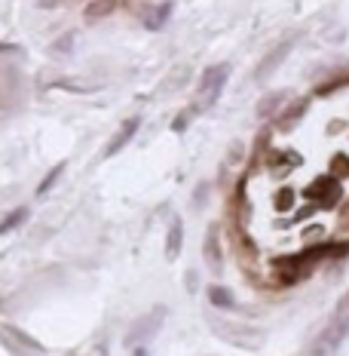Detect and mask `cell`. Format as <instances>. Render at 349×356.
<instances>
[{
  "label": "cell",
  "mask_w": 349,
  "mask_h": 356,
  "mask_svg": "<svg viewBox=\"0 0 349 356\" xmlns=\"http://www.w3.org/2000/svg\"><path fill=\"white\" fill-rule=\"evenodd\" d=\"M65 166H68V163H56V166L49 169V175L43 178L40 184H37V197H43V194H46V191H53V188H56V181H58V175L65 172Z\"/></svg>",
  "instance_id": "12"
},
{
  "label": "cell",
  "mask_w": 349,
  "mask_h": 356,
  "mask_svg": "<svg viewBox=\"0 0 349 356\" xmlns=\"http://www.w3.org/2000/svg\"><path fill=\"white\" fill-rule=\"evenodd\" d=\"M203 255H205V264L212 267V273H224V246H221L218 227H212V231L205 234V243H203Z\"/></svg>",
  "instance_id": "4"
},
{
  "label": "cell",
  "mask_w": 349,
  "mask_h": 356,
  "mask_svg": "<svg viewBox=\"0 0 349 356\" xmlns=\"http://www.w3.org/2000/svg\"><path fill=\"white\" fill-rule=\"evenodd\" d=\"M114 3H117V0H95V3L86 10V16H89V19H99V16H105V13L114 10Z\"/></svg>",
  "instance_id": "13"
},
{
  "label": "cell",
  "mask_w": 349,
  "mask_h": 356,
  "mask_svg": "<svg viewBox=\"0 0 349 356\" xmlns=\"http://www.w3.org/2000/svg\"><path fill=\"white\" fill-rule=\"evenodd\" d=\"M205 298H209V304L212 307H218V310H233L236 307V298H233V292H230L227 286H209Z\"/></svg>",
  "instance_id": "9"
},
{
  "label": "cell",
  "mask_w": 349,
  "mask_h": 356,
  "mask_svg": "<svg viewBox=\"0 0 349 356\" xmlns=\"http://www.w3.org/2000/svg\"><path fill=\"white\" fill-rule=\"evenodd\" d=\"M346 338H349V289L340 295V301L334 304V314H331L328 325L309 341L307 353L309 356H331L346 344Z\"/></svg>",
  "instance_id": "1"
},
{
  "label": "cell",
  "mask_w": 349,
  "mask_h": 356,
  "mask_svg": "<svg viewBox=\"0 0 349 356\" xmlns=\"http://www.w3.org/2000/svg\"><path fill=\"white\" fill-rule=\"evenodd\" d=\"M181 249H184V225H181V218H172L169 234H166V258L175 261V258L181 255Z\"/></svg>",
  "instance_id": "8"
},
{
  "label": "cell",
  "mask_w": 349,
  "mask_h": 356,
  "mask_svg": "<svg viewBox=\"0 0 349 356\" xmlns=\"http://www.w3.org/2000/svg\"><path fill=\"white\" fill-rule=\"evenodd\" d=\"M214 332H218L224 341H230V344H239V347H257L261 344V335H257L255 329H245V325H230V329L218 325Z\"/></svg>",
  "instance_id": "5"
},
{
  "label": "cell",
  "mask_w": 349,
  "mask_h": 356,
  "mask_svg": "<svg viewBox=\"0 0 349 356\" xmlns=\"http://www.w3.org/2000/svg\"><path fill=\"white\" fill-rule=\"evenodd\" d=\"M291 47H294V40H285V43H282V47H276V49H273V53H270V56H266V58H264V62H261V65H257L255 77H257V80H266V77H270V74H273V71H276V68H279V65H282V62H285V56H288V53H291Z\"/></svg>",
  "instance_id": "7"
},
{
  "label": "cell",
  "mask_w": 349,
  "mask_h": 356,
  "mask_svg": "<svg viewBox=\"0 0 349 356\" xmlns=\"http://www.w3.org/2000/svg\"><path fill=\"white\" fill-rule=\"evenodd\" d=\"M68 47H74V37H71V34H65L62 40H56V43H53V53H65Z\"/></svg>",
  "instance_id": "14"
},
{
  "label": "cell",
  "mask_w": 349,
  "mask_h": 356,
  "mask_svg": "<svg viewBox=\"0 0 349 356\" xmlns=\"http://www.w3.org/2000/svg\"><path fill=\"white\" fill-rule=\"evenodd\" d=\"M162 320H166V307H153V310H147L144 316H138L123 338L126 347H147V341L162 329Z\"/></svg>",
  "instance_id": "2"
},
{
  "label": "cell",
  "mask_w": 349,
  "mask_h": 356,
  "mask_svg": "<svg viewBox=\"0 0 349 356\" xmlns=\"http://www.w3.org/2000/svg\"><path fill=\"white\" fill-rule=\"evenodd\" d=\"M172 6L175 3H169V0H166V3H160V6H153V10L144 16V28H147V31H160V28L169 22V16H172Z\"/></svg>",
  "instance_id": "10"
},
{
  "label": "cell",
  "mask_w": 349,
  "mask_h": 356,
  "mask_svg": "<svg viewBox=\"0 0 349 356\" xmlns=\"http://www.w3.org/2000/svg\"><path fill=\"white\" fill-rule=\"evenodd\" d=\"M227 80H230V65H212V68H205L203 80H199V92H196L199 108H212L218 102V95L224 92Z\"/></svg>",
  "instance_id": "3"
},
{
  "label": "cell",
  "mask_w": 349,
  "mask_h": 356,
  "mask_svg": "<svg viewBox=\"0 0 349 356\" xmlns=\"http://www.w3.org/2000/svg\"><path fill=\"white\" fill-rule=\"evenodd\" d=\"M138 126H141V120L138 117H132V120H126L123 126H120V132H117L114 138L108 142V147H105V157H114V154H120L126 145L135 138V132H138Z\"/></svg>",
  "instance_id": "6"
},
{
  "label": "cell",
  "mask_w": 349,
  "mask_h": 356,
  "mask_svg": "<svg viewBox=\"0 0 349 356\" xmlns=\"http://www.w3.org/2000/svg\"><path fill=\"white\" fill-rule=\"evenodd\" d=\"M0 53H19V47H12V43H0Z\"/></svg>",
  "instance_id": "17"
},
{
  "label": "cell",
  "mask_w": 349,
  "mask_h": 356,
  "mask_svg": "<svg viewBox=\"0 0 349 356\" xmlns=\"http://www.w3.org/2000/svg\"><path fill=\"white\" fill-rule=\"evenodd\" d=\"M132 356H151V350H147V347H135V353Z\"/></svg>",
  "instance_id": "18"
},
{
  "label": "cell",
  "mask_w": 349,
  "mask_h": 356,
  "mask_svg": "<svg viewBox=\"0 0 349 356\" xmlns=\"http://www.w3.org/2000/svg\"><path fill=\"white\" fill-rule=\"evenodd\" d=\"M273 102H282V92H279V95H266V99H264V105H261V114H270V111L276 108V105H273Z\"/></svg>",
  "instance_id": "15"
},
{
  "label": "cell",
  "mask_w": 349,
  "mask_h": 356,
  "mask_svg": "<svg viewBox=\"0 0 349 356\" xmlns=\"http://www.w3.org/2000/svg\"><path fill=\"white\" fill-rule=\"evenodd\" d=\"M28 215H31V209H28V206H19V209H12V212L6 215L3 221H0V234H10V231H16L19 225H25V221H28Z\"/></svg>",
  "instance_id": "11"
},
{
  "label": "cell",
  "mask_w": 349,
  "mask_h": 356,
  "mask_svg": "<svg viewBox=\"0 0 349 356\" xmlns=\"http://www.w3.org/2000/svg\"><path fill=\"white\" fill-rule=\"evenodd\" d=\"M187 123H190V111H187V114H178V117H175L172 129H175V132H184V126H187Z\"/></svg>",
  "instance_id": "16"
}]
</instances>
